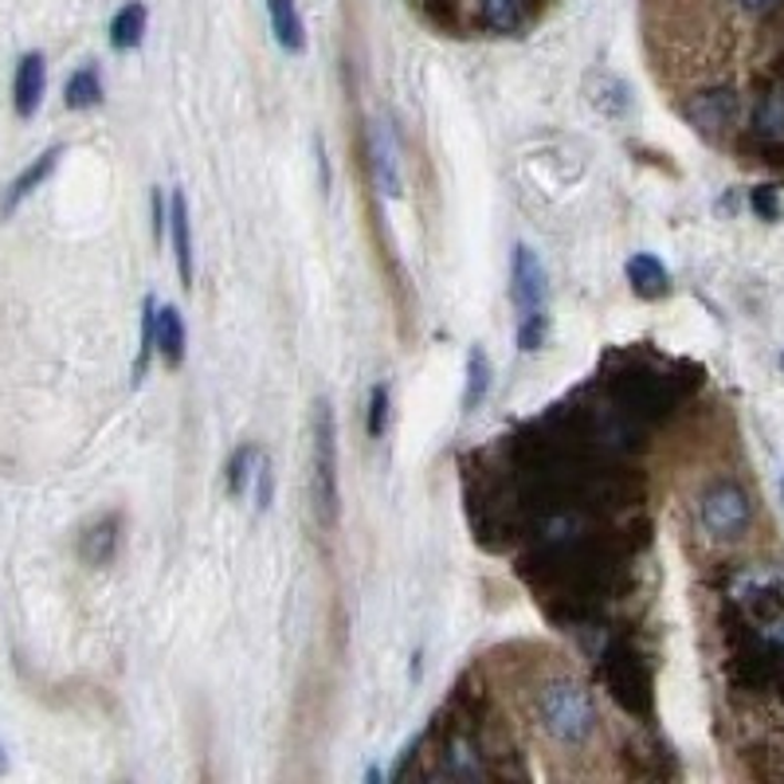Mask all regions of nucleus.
Masks as SVG:
<instances>
[{"mask_svg":"<svg viewBox=\"0 0 784 784\" xmlns=\"http://www.w3.org/2000/svg\"><path fill=\"white\" fill-rule=\"evenodd\" d=\"M118 542H122L118 514H103L79 534V557H83V565H91V569H103V565H111V561L118 557Z\"/></svg>","mask_w":784,"mask_h":784,"instance_id":"nucleus-10","label":"nucleus"},{"mask_svg":"<svg viewBox=\"0 0 784 784\" xmlns=\"http://www.w3.org/2000/svg\"><path fill=\"white\" fill-rule=\"evenodd\" d=\"M624 534L613 530L604 537V530L600 534L557 530L518 557V577L557 628H596L604 620V604L628 588V557L644 542Z\"/></svg>","mask_w":784,"mask_h":784,"instance_id":"nucleus-1","label":"nucleus"},{"mask_svg":"<svg viewBox=\"0 0 784 784\" xmlns=\"http://www.w3.org/2000/svg\"><path fill=\"white\" fill-rule=\"evenodd\" d=\"M169 240H173V255H177L181 286L192 291V228H189V200H185L181 189L169 197Z\"/></svg>","mask_w":784,"mask_h":784,"instance_id":"nucleus-13","label":"nucleus"},{"mask_svg":"<svg viewBox=\"0 0 784 784\" xmlns=\"http://www.w3.org/2000/svg\"><path fill=\"white\" fill-rule=\"evenodd\" d=\"M149 205H154V240L161 243L165 240V197H161V189H154V200H149Z\"/></svg>","mask_w":784,"mask_h":784,"instance_id":"nucleus-28","label":"nucleus"},{"mask_svg":"<svg viewBox=\"0 0 784 784\" xmlns=\"http://www.w3.org/2000/svg\"><path fill=\"white\" fill-rule=\"evenodd\" d=\"M369 169H373V181L377 189L385 192L388 200H400L405 197V177H400V157H397V138H393V129L385 122L369 129Z\"/></svg>","mask_w":784,"mask_h":784,"instance_id":"nucleus-9","label":"nucleus"},{"mask_svg":"<svg viewBox=\"0 0 784 784\" xmlns=\"http://www.w3.org/2000/svg\"><path fill=\"white\" fill-rule=\"evenodd\" d=\"M259 456H263V451H259L255 443H243V448H236L232 459L224 463V487H228V494H232V499H240V494L248 491V479L255 474Z\"/></svg>","mask_w":784,"mask_h":784,"instance_id":"nucleus-22","label":"nucleus"},{"mask_svg":"<svg viewBox=\"0 0 784 784\" xmlns=\"http://www.w3.org/2000/svg\"><path fill=\"white\" fill-rule=\"evenodd\" d=\"M185 349H189V334H185V318L177 306H157V354L169 369H181Z\"/></svg>","mask_w":784,"mask_h":784,"instance_id":"nucleus-16","label":"nucleus"},{"mask_svg":"<svg viewBox=\"0 0 784 784\" xmlns=\"http://www.w3.org/2000/svg\"><path fill=\"white\" fill-rule=\"evenodd\" d=\"M314 514L322 530L342 522V487H337V420L330 400L314 405Z\"/></svg>","mask_w":784,"mask_h":784,"instance_id":"nucleus-5","label":"nucleus"},{"mask_svg":"<svg viewBox=\"0 0 784 784\" xmlns=\"http://www.w3.org/2000/svg\"><path fill=\"white\" fill-rule=\"evenodd\" d=\"M146 24H149V9L142 4V0H129V4H122V9L114 12L111 43L118 48V52H134V48L146 40Z\"/></svg>","mask_w":784,"mask_h":784,"instance_id":"nucleus-18","label":"nucleus"},{"mask_svg":"<svg viewBox=\"0 0 784 784\" xmlns=\"http://www.w3.org/2000/svg\"><path fill=\"white\" fill-rule=\"evenodd\" d=\"M43 91H48V63L40 52H28L17 63V79H12V106H17L20 118H32L40 111Z\"/></svg>","mask_w":784,"mask_h":784,"instance_id":"nucleus-11","label":"nucleus"},{"mask_svg":"<svg viewBox=\"0 0 784 784\" xmlns=\"http://www.w3.org/2000/svg\"><path fill=\"white\" fill-rule=\"evenodd\" d=\"M781 0H742V9L745 12H753V17H761V12H769V9H776Z\"/></svg>","mask_w":784,"mask_h":784,"instance_id":"nucleus-29","label":"nucleus"},{"mask_svg":"<svg viewBox=\"0 0 784 784\" xmlns=\"http://www.w3.org/2000/svg\"><path fill=\"white\" fill-rule=\"evenodd\" d=\"M600 385H604L608 405L620 408L624 416H631L639 428H647V424L667 420V416L675 412V405L702 385V373L687 369V377H679V373H667L659 369V365L624 357L620 365L600 373Z\"/></svg>","mask_w":784,"mask_h":784,"instance_id":"nucleus-2","label":"nucleus"},{"mask_svg":"<svg viewBox=\"0 0 784 784\" xmlns=\"http://www.w3.org/2000/svg\"><path fill=\"white\" fill-rule=\"evenodd\" d=\"M699 518H702V530H707L710 537H718V542H733V537H742L745 530H750L753 502L742 487L722 479V483L702 491Z\"/></svg>","mask_w":784,"mask_h":784,"instance_id":"nucleus-6","label":"nucleus"},{"mask_svg":"<svg viewBox=\"0 0 784 784\" xmlns=\"http://www.w3.org/2000/svg\"><path fill=\"white\" fill-rule=\"evenodd\" d=\"M596 675H600L608 699L628 718H639V722L656 718V675L628 636H608V644L596 656Z\"/></svg>","mask_w":784,"mask_h":784,"instance_id":"nucleus-3","label":"nucleus"},{"mask_svg":"<svg viewBox=\"0 0 784 784\" xmlns=\"http://www.w3.org/2000/svg\"><path fill=\"white\" fill-rule=\"evenodd\" d=\"M255 483H259V510L271 506V491H275V474H271V463L268 456H259V467H255Z\"/></svg>","mask_w":784,"mask_h":784,"instance_id":"nucleus-27","label":"nucleus"},{"mask_svg":"<svg viewBox=\"0 0 784 784\" xmlns=\"http://www.w3.org/2000/svg\"><path fill=\"white\" fill-rule=\"evenodd\" d=\"M545 294H550V283H545V268L542 259L534 255V248L518 243L514 248V271H510V299L522 314L545 311Z\"/></svg>","mask_w":784,"mask_h":784,"instance_id":"nucleus-8","label":"nucleus"},{"mask_svg":"<svg viewBox=\"0 0 784 784\" xmlns=\"http://www.w3.org/2000/svg\"><path fill=\"white\" fill-rule=\"evenodd\" d=\"M63 103H67V111H95L103 103V79H98V71L79 67L67 79V86H63Z\"/></svg>","mask_w":784,"mask_h":784,"instance_id":"nucleus-19","label":"nucleus"},{"mask_svg":"<svg viewBox=\"0 0 784 784\" xmlns=\"http://www.w3.org/2000/svg\"><path fill=\"white\" fill-rule=\"evenodd\" d=\"M534 718L545 730L553 745L561 750H585L596 738V707L581 682L573 679H550L534 694Z\"/></svg>","mask_w":784,"mask_h":784,"instance_id":"nucleus-4","label":"nucleus"},{"mask_svg":"<svg viewBox=\"0 0 784 784\" xmlns=\"http://www.w3.org/2000/svg\"><path fill=\"white\" fill-rule=\"evenodd\" d=\"M682 114H687V122L699 129L702 138L718 142L738 126L742 103H738V91H733V86H710V91L690 95L687 106H682Z\"/></svg>","mask_w":784,"mask_h":784,"instance_id":"nucleus-7","label":"nucleus"},{"mask_svg":"<svg viewBox=\"0 0 784 784\" xmlns=\"http://www.w3.org/2000/svg\"><path fill=\"white\" fill-rule=\"evenodd\" d=\"M0 773H4V750H0Z\"/></svg>","mask_w":784,"mask_h":784,"instance_id":"nucleus-32","label":"nucleus"},{"mask_svg":"<svg viewBox=\"0 0 784 784\" xmlns=\"http://www.w3.org/2000/svg\"><path fill=\"white\" fill-rule=\"evenodd\" d=\"M588 95H593L596 111H604L608 118H620V114L631 106L628 83H624V79H616V75H596V83H588Z\"/></svg>","mask_w":784,"mask_h":784,"instance_id":"nucleus-21","label":"nucleus"},{"mask_svg":"<svg viewBox=\"0 0 784 784\" xmlns=\"http://www.w3.org/2000/svg\"><path fill=\"white\" fill-rule=\"evenodd\" d=\"M271 12V32H275L279 48L291 55L306 52V24H302L299 0H268Z\"/></svg>","mask_w":784,"mask_h":784,"instance_id":"nucleus-17","label":"nucleus"},{"mask_svg":"<svg viewBox=\"0 0 784 784\" xmlns=\"http://www.w3.org/2000/svg\"><path fill=\"white\" fill-rule=\"evenodd\" d=\"M412 4H431V0H412Z\"/></svg>","mask_w":784,"mask_h":784,"instance_id":"nucleus-33","label":"nucleus"},{"mask_svg":"<svg viewBox=\"0 0 784 784\" xmlns=\"http://www.w3.org/2000/svg\"><path fill=\"white\" fill-rule=\"evenodd\" d=\"M60 157H63V146H52V149H43L40 157H35L28 169H20V177L9 185V192H4V200H0V216H12L20 205H24L28 197H32L35 189H40L48 177L55 173V165H60Z\"/></svg>","mask_w":784,"mask_h":784,"instance_id":"nucleus-12","label":"nucleus"},{"mask_svg":"<svg viewBox=\"0 0 784 784\" xmlns=\"http://www.w3.org/2000/svg\"><path fill=\"white\" fill-rule=\"evenodd\" d=\"M534 12V0H479L483 28L494 35H522Z\"/></svg>","mask_w":784,"mask_h":784,"instance_id":"nucleus-14","label":"nucleus"},{"mask_svg":"<svg viewBox=\"0 0 784 784\" xmlns=\"http://www.w3.org/2000/svg\"><path fill=\"white\" fill-rule=\"evenodd\" d=\"M624 271H628V286L636 291V299L656 302V299H663V294H671V275H667L663 263H659L656 255H647V251L631 255Z\"/></svg>","mask_w":784,"mask_h":784,"instance_id":"nucleus-15","label":"nucleus"},{"mask_svg":"<svg viewBox=\"0 0 784 784\" xmlns=\"http://www.w3.org/2000/svg\"><path fill=\"white\" fill-rule=\"evenodd\" d=\"M781 165H784V161H781Z\"/></svg>","mask_w":784,"mask_h":784,"instance_id":"nucleus-34","label":"nucleus"},{"mask_svg":"<svg viewBox=\"0 0 784 784\" xmlns=\"http://www.w3.org/2000/svg\"><path fill=\"white\" fill-rule=\"evenodd\" d=\"M157 354V302H142V345H138V362H134V385H142L149 373V362Z\"/></svg>","mask_w":784,"mask_h":784,"instance_id":"nucleus-23","label":"nucleus"},{"mask_svg":"<svg viewBox=\"0 0 784 784\" xmlns=\"http://www.w3.org/2000/svg\"><path fill=\"white\" fill-rule=\"evenodd\" d=\"M750 205H753V212H757L761 220H776V216H781V200H776L773 185H761V189H753Z\"/></svg>","mask_w":784,"mask_h":784,"instance_id":"nucleus-26","label":"nucleus"},{"mask_svg":"<svg viewBox=\"0 0 784 784\" xmlns=\"http://www.w3.org/2000/svg\"><path fill=\"white\" fill-rule=\"evenodd\" d=\"M388 428V385H373L369 393V436L380 440Z\"/></svg>","mask_w":784,"mask_h":784,"instance_id":"nucleus-25","label":"nucleus"},{"mask_svg":"<svg viewBox=\"0 0 784 784\" xmlns=\"http://www.w3.org/2000/svg\"><path fill=\"white\" fill-rule=\"evenodd\" d=\"M550 337V314L545 311H534V314H522V326H518V349L522 354H537Z\"/></svg>","mask_w":784,"mask_h":784,"instance_id":"nucleus-24","label":"nucleus"},{"mask_svg":"<svg viewBox=\"0 0 784 784\" xmlns=\"http://www.w3.org/2000/svg\"><path fill=\"white\" fill-rule=\"evenodd\" d=\"M318 177H322V192H330V161H326V149L318 142Z\"/></svg>","mask_w":784,"mask_h":784,"instance_id":"nucleus-30","label":"nucleus"},{"mask_svg":"<svg viewBox=\"0 0 784 784\" xmlns=\"http://www.w3.org/2000/svg\"><path fill=\"white\" fill-rule=\"evenodd\" d=\"M776 690H781V702H784V671H781V679H776Z\"/></svg>","mask_w":784,"mask_h":784,"instance_id":"nucleus-31","label":"nucleus"},{"mask_svg":"<svg viewBox=\"0 0 784 784\" xmlns=\"http://www.w3.org/2000/svg\"><path fill=\"white\" fill-rule=\"evenodd\" d=\"M487 393H491V357H487L483 345H474L471 354H467V388H463L467 412H474V408L483 405Z\"/></svg>","mask_w":784,"mask_h":784,"instance_id":"nucleus-20","label":"nucleus"}]
</instances>
